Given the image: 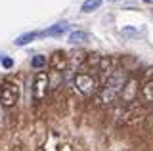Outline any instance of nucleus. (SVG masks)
<instances>
[{
    "mask_svg": "<svg viewBox=\"0 0 153 151\" xmlns=\"http://www.w3.org/2000/svg\"><path fill=\"white\" fill-rule=\"evenodd\" d=\"M121 35L126 36V38H138V36L142 35V31L134 29V27H123V29H121Z\"/></svg>",
    "mask_w": 153,
    "mask_h": 151,
    "instance_id": "9d476101",
    "label": "nucleus"
},
{
    "mask_svg": "<svg viewBox=\"0 0 153 151\" xmlns=\"http://www.w3.org/2000/svg\"><path fill=\"white\" fill-rule=\"evenodd\" d=\"M143 2H146V4H153V0H143Z\"/></svg>",
    "mask_w": 153,
    "mask_h": 151,
    "instance_id": "ddd939ff",
    "label": "nucleus"
},
{
    "mask_svg": "<svg viewBox=\"0 0 153 151\" xmlns=\"http://www.w3.org/2000/svg\"><path fill=\"white\" fill-rule=\"evenodd\" d=\"M124 88V73L121 71H117V73H113L111 77H109L107 84H105V92H103V100H113L115 96H117V92H121Z\"/></svg>",
    "mask_w": 153,
    "mask_h": 151,
    "instance_id": "f257e3e1",
    "label": "nucleus"
},
{
    "mask_svg": "<svg viewBox=\"0 0 153 151\" xmlns=\"http://www.w3.org/2000/svg\"><path fill=\"white\" fill-rule=\"evenodd\" d=\"M142 96H143V100H146V101L153 103V81L151 82H146L142 86Z\"/></svg>",
    "mask_w": 153,
    "mask_h": 151,
    "instance_id": "1a4fd4ad",
    "label": "nucleus"
},
{
    "mask_svg": "<svg viewBox=\"0 0 153 151\" xmlns=\"http://www.w3.org/2000/svg\"><path fill=\"white\" fill-rule=\"evenodd\" d=\"M19 100V86L13 82H4L2 90H0V101H2L4 107H12L16 105Z\"/></svg>",
    "mask_w": 153,
    "mask_h": 151,
    "instance_id": "7ed1b4c3",
    "label": "nucleus"
},
{
    "mask_svg": "<svg viewBox=\"0 0 153 151\" xmlns=\"http://www.w3.org/2000/svg\"><path fill=\"white\" fill-rule=\"evenodd\" d=\"M102 4H103V0H84L82 6H80V10H82L84 13H90V12L98 10V8L102 6Z\"/></svg>",
    "mask_w": 153,
    "mask_h": 151,
    "instance_id": "6e6552de",
    "label": "nucleus"
},
{
    "mask_svg": "<svg viewBox=\"0 0 153 151\" xmlns=\"http://www.w3.org/2000/svg\"><path fill=\"white\" fill-rule=\"evenodd\" d=\"M36 36H40V33H25V35L17 36V38L13 40V44H16V46H25V44H29L31 40H35Z\"/></svg>",
    "mask_w": 153,
    "mask_h": 151,
    "instance_id": "0eeeda50",
    "label": "nucleus"
},
{
    "mask_svg": "<svg viewBox=\"0 0 153 151\" xmlns=\"http://www.w3.org/2000/svg\"><path fill=\"white\" fill-rule=\"evenodd\" d=\"M69 31V25H67L65 21H61V23H56V25H52V27H48L46 31H42L40 33V36H61L63 33Z\"/></svg>",
    "mask_w": 153,
    "mask_h": 151,
    "instance_id": "39448f33",
    "label": "nucleus"
},
{
    "mask_svg": "<svg viewBox=\"0 0 153 151\" xmlns=\"http://www.w3.org/2000/svg\"><path fill=\"white\" fill-rule=\"evenodd\" d=\"M2 65H4V69H10L13 65V59L12 58H2Z\"/></svg>",
    "mask_w": 153,
    "mask_h": 151,
    "instance_id": "f8f14e48",
    "label": "nucleus"
},
{
    "mask_svg": "<svg viewBox=\"0 0 153 151\" xmlns=\"http://www.w3.org/2000/svg\"><path fill=\"white\" fill-rule=\"evenodd\" d=\"M48 82H50V78H48V75L44 71H38L35 75V81H33V98H35L36 101H42L46 98Z\"/></svg>",
    "mask_w": 153,
    "mask_h": 151,
    "instance_id": "f03ea898",
    "label": "nucleus"
},
{
    "mask_svg": "<svg viewBox=\"0 0 153 151\" xmlns=\"http://www.w3.org/2000/svg\"><path fill=\"white\" fill-rule=\"evenodd\" d=\"M75 86H76V90H79L80 94L88 96V94L96 92L98 82H96V78L92 77V75H88V73H79V75L75 77Z\"/></svg>",
    "mask_w": 153,
    "mask_h": 151,
    "instance_id": "20e7f679",
    "label": "nucleus"
},
{
    "mask_svg": "<svg viewBox=\"0 0 153 151\" xmlns=\"http://www.w3.org/2000/svg\"><path fill=\"white\" fill-rule=\"evenodd\" d=\"M90 38V35L86 31H73L69 35V42L71 44H82V42H86Z\"/></svg>",
    "mask_w": 153,
    "mask_h": 151,
    "instance_id": "423d86ee",
    "label": "nucleus"
},
{
    "mask_svg": "<svg viewBox=\"0 0 153 151\" xmlns=\"http://www.w3.org/2000/svg\"><path fill=\"white\" fill-rule=\"evenodd\" d=\"M44 65H46V56H35L31 59V67H35V69H40Z\"/></svg>",
    "mask_w": 153,
    "mask_h": 151,
    "instance_id": "9b49d317",
    "label": "nucleus"
},
{
    "mask_svg": "<svg viewBox=\"0 0 153 151\" xmlns=\"http://www.w3.org/2000/svg\"><path fill=\"white\" fill-rule=\"evenodd\" d=\"M0 58H2V54H0Z\"/></svg>",
    "mask_w": 153,
    "mask_h": 151,
    "instance_id": "4468645a",
    "label": "nucleus"
}]
</instances>
